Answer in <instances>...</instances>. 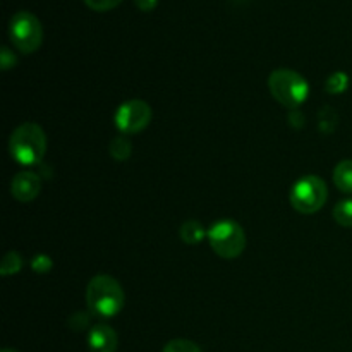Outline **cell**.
I'll return each instance as SVG.
<instances>
[{
    "label": "cell",
    "instance_id": "1",
    "mask_svg": "<svg viewBox=\"0 0 352 352\" xmlns=\"http://www.w3.org/2000/svg\"><path fill=\"white\" fill-rule=\"evenodd\" d=\"M124 301L126 296L122 287L113 277L96 275L89 280L86 289V305L93 315L100 318H112L124 308Z\"/></svg>",
    "mask_w": 352,
    "mask_h": 352
},
{
    "label": "cell",
    "instance_id": "19",
    "mask_svg": "<svg viewBox=\"0 0 352 352\" xmlns=\"http://www.w3.org/2000/svg\"><path fill=\"white\" fill-rule=\"evenodd\" d=\"M134 3H136L138 9L143 10V12H150V10H153L155 7H157L158 0H134Z\"/></svg>",
    "mask_w": 352,
    "mask_h": 352
},
{
    "label": "cell",
    "instance_id": "3",
    "mask_svg": "<svg viewBox=\"0 0 352 352\" xmlns=\"http://www.w3.org/2000/svg\"><path fill=\"white\" fill-rule=\"evenodd\" d=\"M272 96L285 109H298L309 95V85L299 72L292 69H277L268 78Z\"/></svg>",
    "mask_w": 352,
    "mask_h": 352
},
{
    "label": "cell",
    "instance_id": "7",
    "mask_svg": "<svg viewBox=\"0 0 352 352\" xmlns=\"http://www.w3.org/2000/svg\"><path fill=\"white\" fill-rule=\"evenodd\" d=\"M151 120V109L143 100H129L122 103L116 113V126L122 134L143 131Z\"/></svg>",
    "mask_w": 352,
    "mask_h": 352
},
{
    "label": "cell",
    "instance_id": "8",
    "mask_svg": "<svg viewBox=\"0 0 352 352\" xmlns=\"http://www.w3.org/2000/svg\"><path fill=\"white\" fill-rule=\"evenodd\" d=\"M41 191V181L34 172H19L10 182V192L21 203L33 201Z\"/></svg>",
    "mask_w": 352,
    "mask_h": 352
},
{
    "label": "cell",
    "instance_id": "20",
    "mask_svg": "<svg viewBox=\"0 0 352 352\" xmlns=\"http://www.w3.org/2000/svg\"><path fill=\"white\" fill-rule=\"evenodd\" d=\"M2 352H17V351H14V349H2Z\"/></svg>",
    "mask_w": 352,
    "mask_h": 352
},
{
    "label": "cell",
    "instance_id": "12",
    "mask_svg": "<svg viewBox=\"0 0 352 352\" xmlns=\"http://www.w3.org/2000/svg\"><path fill=\"white\" fill-rule=\"evenodd\" d=\"M333 219L339 226L352 227V199L339 201L333 208Z\"/></svg>",
    "mask_w": 352,
    "mask_h": 352
},
{
    "label": "cell",
    "instance_id": "15",
    "mask_svg": "<svg viewBox=\"0 0 352 352\" xmlns=\"http://www.w3.org/2000/svg\"><path fill=\"white\" fill-rule=\"evenodd\" d=\"M110 155L116 160H126L131 155V143L126 136H117L113 138L110 143Z\"/></svg>",
    "mask_w": 352,
    "mask_h": 352
},
{
    "label": "cell",
    "instance_id": "11",
    "mask_svg": "<svg viewBox=\"0 0 352 352\" xmlns=\"http://www.w3.org/2000/svg\"><path fill=\"white\" fill-rule=\"evenodd\" d=\"M179 234H181V239L184 241L186 244H189V246H191V244L201 243L203 237L206 236V232H205V229L201 227V223L196 222V220H188V222L182 223L181 232Z\"/></svg>",
    "mask_w": 352,
    "mask_h": 352
},
{
    "label": "cell",
    "instance_id": "5",
    "mask_svg": "<svg viewBox=\"0 0 352 352\" xmlns=\"http://www.w3.org/2000/svg\"><path fill=\"white\" fill-rule=\"evenodd\" d=\"M212 250L223 260H234L246 248V234L243 227L232 220H220L208 230Z\"/></svg>",
    "mask_w": 352,
    "mask_h": 352
},
{
    "label": "cell",
    "instance_id": "17",
    "mask_svg": "<svg viewBox=\"0 0 352 352\" xmlns=\"http://www.w3.org/2000/svg\"><path fill=\"white\" fill-rule=\"evenodd\" d=\"M120 2L122 0H85L86 6L96 12H107V10L116 9L117 6H120Z\"/></svg>",
    "mask_w": 352,
    "mask_h": 352
},
{
    "label": "cell",
    "instance_id": "18",
    "mask_svg": "<svg viewBox=\"0 0 352 352\" xmlns=\"http://www.w3.org/2000/svg\"><path fill=\"white\" fill-rule=\"evenodd\" d=\"M0 65H2L3 71H9L10 67L16 65V57H14L12 52H10L7 47H3L2 54H0Z\"/></svg>",
    "mask_w": 352,
    "mask_h": 352
},
{
    "label": "cell",
    "instance_id": "6",
    "mask_svg": "<svg viewBox=\"0 0 352 352\" xmlns=\"http://www.w3.org/2000/svg\"><path fill=\"white\" fill-rule=\"evenodd\" d=\"M9 36L21 54H33L41 47L43 28L38 17L28 10H19L10 17Z\"/></svg>",
    "mask_w": 352,
    "mask_h": 352
},
{
    "label": "cell",
    "instance_id": "4",
    "mask_svg": "<svg viewBox=\"0 0 352 352\" xmlns=\"http://www.w3.org/2000/svg\"><path fill=\"white\" fill-rule=\"evenodd\" d=\"M327 198H329V189H327L325 181L318 175L301 177L292 186L291 195H289L292 208L305 215L320 212L327 203Z\"/></svg>",
    "mask_w": 352,
    "mask_h": 352
},
{
    "label": "cell",
    "instance_id": "10",
    "mask_svg": "<svg viewBox=\"0 0 352 352\" xmlns=\"http://www.w3.org/2000/svg\"><path fill=\"white\" fill-rule=\"evenodd\" d=\"M333 182L339 191L352 195V160H344L337 164L336 170H333Z\"/></svg>",
    "mask_w": 352,
    "mask_h": 352
},
{
    "label": "cell",
    "instance_id": "16",
    "mask_svg": "<svg viewBox=\"0 0 352 352\" xmlns=\"http://www.w3.org/2000/svg\"><path fill=\"white\" fill-rule=\"evenodd\" d=\"M162 352H203V351L199 349L195 342H191V340L175 339V340H170Z\"/></svg>",
    "mask_w": 352,
    "mask_h": 352
},
{
    "label": "cell",
    "instance_id": "13",
    "mask_svg": "<svg viewBox=\"0 0 352 352\" xmlns=\"http://www.w3.org/2000/svg\"><path fill=\"white\" fill-rule=\"evenodd\" d=\"M347 86H349V78L346 72H333L325 82L327 93H332V95H340L346 91Z\"/></svg>",
    "mask_w": 352,
    "mask_h": 352
},
{
    "label": "cell",
    "instance_id": "9",
    "mask_svg": "<svg viewBox=\"0 0 352 352\" xmlns=\"http://www.w3.org/2000/svg\"><path fill=\"white\" fill-rule=\"evenodd\" d=\"M117 344H119V339H117L116 330L103 323L93 327L88 336V347L91 352H116Z\"/></svg>",
    "mask_w": 352,
    "mask_h": 352
},
{
    "label": "cell",
    "instance_id": "14",
    "mask_svg": "<svg viewBox=\"0 0 352 352\" xmlns=\"http://www.w3.org/2000/svg\"><path fill=\"white\" fill-rule=\"evenodd\" d=\"M21 267H23V260H21L19 254L16 251H9V253L3 256L2 260V267H0V274L3 277H9V275H16L19 274Z\"/></svg>",
    "mask_w": 352,
    "mask_h": 352
},
{
    "label": "cell",
    "instance_id": "2",
    "mask_svg": "<svg viewBox=\"0 0 352 352\" xmlns=\"http://www.w3.org/2000/svg\"><path fill=\"white\" fill-rule=\"evenodd\" d=\"M10 157L24 167L40 164L47 151L45 131L34 122H24L14 129L9 140Z\"/></svg>",
    "mask_w": 352,
    "mask_h": 352
}]
</instances>
